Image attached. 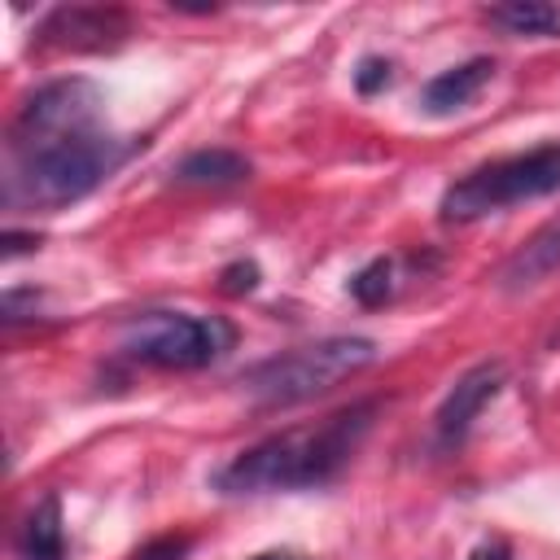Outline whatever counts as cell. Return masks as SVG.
Wrapping results in <instances>:
<instances>
[{"instance_id":"cell-1","label":"cell","mask_w":560,"mask_h":560,"mask_svg":"<svg viewBox=\"0 0 560 560\" xmlns=\"http://www.w3.org/2000/svg\"><path fill=\"white\" fill-rule=\"evenodd\" d=\"M372 416H376V398H363V402L332 411L319 424L271 433V438L245 446L241 455H232L214 472V490H223V494H276V490L324 486L350 464V455L359 451V442L372 429Z\"/></svg>"},{"instance_id":"cell-6","label":"cell","mask_w":560,"mask_h":560,"mask_svg":"<svg viewBox=\"0 0 560 560\" xmlns=\"http://www.w3.org/2000/svg\"><path fill=\"white\" fill-rule=\"evenodd\" d=\"M101 127V88L92 79H52L44 88H35L13 127H9V153H31L39 144H52V140H70V136H83V131H96Z\"/></svg>"},{"instance_id":"cell-20","label":"cell","mask_w":560,"mask_h":560,"mask_svg":"<svg viewBox=\"0 0 560 560\" xmlns=\"http://www.w3.org/2000/svg\"><path fill=\"white\" fill-rule=\"evenodd\" d=\"M254 560H298V556H289V551H262V556H254Z\"/></svg>"},{"instance_id":"cell-15","label":"cell","mask_w":560,"mask_h":560,"mask_svg":"<svg viewBox=\"0 0 560 560\" xmlns=\"http://www.w3.org/2000/svg\"><path fill=\"white\" fill-rule=\"evenodd\" d=\"M389 79H394V66H389L385 57H363V61H359V70H354V88H359L363 96H372V92L389 88Z\"/></svg>"},{"instance_id":"cell-4","label":"cell","mask_w":560,"mask_h":560,"mask_svg":"<svg viewBox=\"0 0 560 560\" xmlns=\"http://www.w3.org/2000/svg\"><path fill=\"white\" fill-rule=\"evenodd\" d=\"M556 188H560V140L538 144L529 153H512V158H494V162L472 166L468 175H459L442 192L438 210L446 223H472V219H486L494 210L547 197Z\"/></svg>"},{"instance_id":"cell-19","label":"cell","mask_w":560,"mask_h":560,"mask_svg":"<svg viewBox=\"0 0 560 560\" xmlns=\"http://www.w3.org/2000/svg\"><path fill=\"white\" fill-rule=\"evenodd\" d=\"M468 560H512V547H508L503 538H490V542L472 547V556H468Z\"/></svg>"},{"instance_id":"cell-8","label":"cell","mask_w":560,"mask_h":560,"mask_svg":"<svg viewBox=\"0 0 560 560\" xmlns=\"http://www.w3.org/2000/svg\"><path fill=\"white\" fill-rule=\"evenodd\" d=\"M503 381H508V368H503L499 359H494V363H477V368H468V372L446 389V398H442V407H438V416H433L438 442H442V446H459V442L468 438L472 420L499 398Z\"/></svg>"},{"instance_id":"cell-16","label":"cell","mask_w":560,"mask_h":560,"mask_svg":"<svg viewBox=\"0 0 560 560\" xmlns=\"http://www.w3.org/2000/svg\"><path fill=\"white\" fill-rule=\"evenodd\" d=\"M219 289H223V293H232V298H241V293L258 289V262H249V258L228 262V267L219 271Z\"/></svg>"},{"instance_id":"cell-12","label":"cell","mask_w":560,"mask_h":560,"mask_svg":"<svg viewBox=\"0 0 560 560\" xmlns=\"http://www.w3.org/2000/svg\"><path fill=\"white\" fill-rule=\"evenodd\" d=\"M175 184H197V188H223V184H241L254 175V162L236 149H192L175 162Z\"/></svg>"},{"instance_id":"cell-10","label":"cell","mask_w":560,"mask_h":560,"mask_svg":"<svg viewBox=\"0 0 560 560\" xmlns=\"http://www.w3.org/2000/svg\"><path fill=\"white\" fill-rule=\"evenodd\" d=\"M490 79H494V61H490V57H468V61H459V66L433 74V79L424 83V92H420V105H424V114L446 118V114L464 109Z\"/></svg>"},{"instance_id":"cell-17","label":"cell","mask_w":560,"mask_h":560,"mask_svg":"<svg viewBox=\"0 0 560 560\" xmlns=\"http://www.w3.org/2000/svg\"><path fill=\"white\" fill-rule=\"evenodd\" d=\"M188 547H192L188 534H162V538H149V542L136 551V560H184Z\"/></svg>"},{"instance_id":"cell-3","label":"cell","mask_w":560,"mask_h":560,"mask_svg":"<svg viewBox=\"0 0 560 560\" xmlns=\"http://www.w3.org/2000/svg\"><path fill=\"white\" fill-rule=\"evenodd\" d=\"M372 359H376V341L368 337H319L254 363L249 372H241V389L258 407H293L328 394L346 376L363 372Z\"/></svg>"},{"instance_id":"cell-13","label":"cell","mask_w":560,"mask_h":560,"mask_svg":"<svg viewBox=\"0 0 560 560\" xmlns=\"http://www.w3.org/2000/svg\"><path fill=\"white\" fill-rule=\"evenodd\" d=\"M486 22L499 26L503 35H521V39H551L560 35V9L542 4V0H508L486 9Z\"/></svg>"},{"instance_id":"cell-18","label":"cell","mask_w":560,"mask_h":560,"mask_svg":"<svg viewBox=\"0 0 560 560\" xmlns=\"http://www.w3.org/2000/svg\"><path fill=\"white\" fill-rule=\"evenodd\" d=\"M35 245H39V236H35V232H4V258L26 254V249H35Z\"/></svg>"},{"instance_id":"cell-9","label":"cell","mask_w":560,"mask_h":560,"mask_svg":"<svg viewBox=\"0 0 560 560\" xmlns=\"http://www.w3.org/2000/svg\"><path fill=\"white\" fill-rule=\"evenodd\" d=\"M560 271V214L547 219L534 236H525L512 258L499 267V289L508 293H521V289H534L542 280H551Z\"/></svg>"},{"instance_id":"cell-5","label":"cell","mask_w":560,"mask_h":560,"mask_svg":"<svg viewBox=\"0 0 560 560\" xmlns=\"http://www.w3.org/2000/svg\"><path fill=\"white\" fill-rule=\"evenodd\" d=\"M236 346V328L223 315H184V311H144L122 328V354L162 368V372H197L219 363Z\"/></svg>"},{"instance_id":"cell-11","label":"cell","mask_w":560,"mask_h":560,"mask_svg":"<svg viewBox=\"0 0 560 560\" xmlns=\"http://www.w3.org/2000/svg\"><path fill=\"white\" fill-rule=\"evenodd\" d=\"M13 556L18 560H66V525H61V499L57 494H44L26 512V521L13 538Z\"/></svg>"},{"instance_id":"cell-7","label":"cell","mask_w":560,"mask_h":560,"mask_svg":"<svg viewBox=\"0 0 560 560\" xmlns=\"http://www.w3.org/2000/svg\"><path fill=\"white\" fill-rule=\"evenodd\" d=\"M131 35V18L118 4H57L39 22V44L70 52H114Z\"/></svg>"},{"instance_id":"cell-2","label":"cell","mask_w":560,"mask_h":560,"mask_svg":"<svg viewBox=\"0 0 560 560\" xmlns=\"http://www.w3.org/2000/svg\"><path fill=\"white\" fill-rule=\"evenodd\" d=\"M122 158H127V144L114 140L105 127L39 144V149L13 158L9 201L61 210V206L96 192L105 184V175H114V166H122Z\"/></svg>"},{"instance_id":"cell-14","label":"cell","mask_w":560,"mask_h":560,"mask_svg":"<svg viewBox=\"0 0 560 560\" xmlns=\"http://www.w3.org/2000/svg\"><path fill=\"white\" fill-rule=\"evenodd\" d=\"M394 293V262L389 258H372L350 276V298L359 306H381Z\"/></svg>"}]
</instances>
